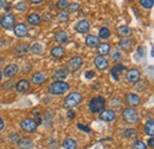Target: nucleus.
Returning a JSON list of instances; mask_svg holds the SVG:
<instances>
[{"mask_svg":"<svg viewBox=\"0 0 154 149\" xmlns=\"http://www.w3.org/2000/svg\"><path fill=\"white\" fill-rule=\"evenodd\" d=\"M69 90V84L65 82H54L49 85V93L52 95H62Z\"/></svg>","mask_w":154,"mask_h":149,"instance_id":"f257e3e1","label":"nucleus"},{"mask_svg":"<svg viewBox=\"0 0 154 149\" xmlns=\"http://www.w3.org/2000/svg\"><path fill=\"white\" fill-rule=\"evenodd\" d=\"M104 104H106V101L103 97L101 96H97V97H94L90 102H89V109L91 112H101V110H103L104 108Z\"/></svg>","mask_w":154,"mask_h":149,"instance_id":"f03ea898","label":"nucleus"},{"mask_svg":"<svg viewBox=\"0 0 154 149\" xmlns=\"http://www.w3.org/2000/svg\"><path fill=\"white\" fill-rule=\"evenodd\" d=\"M81 102H82V95L78 93H72L65 98V101H64V107L70 109V108H74V107L78 105Z\"/></svg>","mask_w":154,"mask_h":149,"instance_id":"7ed1b4c3","label":"nucleus"},{"mask_svg":"<svg viewBox=\"0 0 154 149\" xmlns=\"http://www.w3.org/2000/svg\"><path fill=\"white\" fill-rule=\"evenodd\" d=\"M122 117L127 123H135L139 120V115L133 108H127L122 114Z\"/></svg>","mask_w":154,"mask_h":149,"instance_id":"20e7f679","label":"nucleus"},{"mask_svg":"<svg viewBox=\"0 0 154 149\" xmlns=\"http://www.w3.org/2000/svg\"><path fill=\"white\" fill-rule=\"evenodd\" d=\"M14 23H16V19H14V17H13L12 14H5L4 17H1V19H0V25H1V27L6 29V30L13 27Z\"/></svg>","mask_w":154,"mask_h":149,"instance_id":"39448f33","label":"nucleus"},{"mask_svg":"<svg viewBox=\"0 0 154 149\" xmlns=\"http://www.w3.org/2000/svg\"><path fill=\"white\" fill-rule=\"evenodd\" d=\"M20 127L24 131H27V132H32V131L36 130L37 128V124L35 123V121L30 120V118H25L20 122Z\"/></svg>","mask_w":154,"mask_h":149,"instance_id":"423d86ee","label":"nucleus"},{"mask_svg":"<svg viewBox=\"0 0 154 149\" xmlns=\"http://www.w3.org/2000/svg\"><path fill=\"white\" fill-rule=\"evenodd\" d=\"M82 63H83L82 57H79V56L72 57V58L68 62V69H69L70 71H76V70L79 69V66L82 65Z\"/></svg>","mask_w":154,"mask_h":149,"instance_id":"0eeeda50","label":"nucleus"},{"mask_svg":"<svg viewBox=\"0 0 154 149\" xmlns=\"http://www.w3.org/2000/svg\"><path fill=\"white\" fill-rule=\"evenodd\" d=\"M100 118L104 122H112L115 120V112L113 110H104L100 114Z\"/></svg>","mask_w":154,"mask_h":149,"instance_id":"6e6552de","label":"nucleus"},{"mask_svg":"<svg viewBox=\"0 0 154 149\" xmlns=\"http://www.w3.org/2000/svg\"><path fill=\"white\" fill-rule=\"evenodd\" d=\"M127 79L129 83H136L140 79V71L136 69H131L127 72Z\"/></svg>","mask_w":154,"mask_h":149,"instance_id":"1a4fd4ad","label":"nucleus"},{"mask_svg":"<svg viewBox=\"0 0 154 149\" xmlns=\"http://www.w3.org/2000/svg\"><path fill=\"white\" fill-rule=\"evenodd\" d=\"M17 72H18V66H17L16 64H10V65H7V66L4 69L2 74H4L5 77H12V76H14Z\"/></svg>","mask_w":154,"mask_h":149,"instance_id":"9d476101","label":"nucleus"},{"mask_svg":"<svg viewBox=\"0 0 154 149\" xmlns=\"http://www.w3.org/2000/svg\"><path fill=\"white\" fill-rule=\"evenodd\" d=\"M94 62H95V65H96V68L98 70H106L108 68V62H107V59L104 57L97 56Z\"/></svg>","mask_w":154,"mask_h":149,"instance_id":"9b49d317","label":"nucleus"},{"mask_svg":"<svg viewBox=\"0 0 154 149\" xmlns=\"http://www.w3.org/2000/svg\"><path fill=\"white\" fill-rule=\"evenodd\" d=\"M27 31L29 30H27V26L25 24H18L14 27V35L17 37H24V36H26L27 35Z\"/></svg>","mask_w":154,"mask_h":149,"instance_id":"f8f14e48","label":"nucleus"},{"mask_svg":"<svg viewBox=\"0 0 154 149\" xmlns=\"http://www.w3.org/2000/svg\"><path fill=\"white\" fill-rule=\"evenodd\" d=\"M68 74H69V72H68L66 69H58V70H56V72L54 74L52 78H54V79H57L56 82H62V79H65V78H66Z\"/></svg>","mask_w":154,"mask_h":149,"instance_id":"ddd939ff","label":"nucleus"},{"mask_svg":"<svg viewBox=\"0 0 154 149\" xmlns=\"http://www.w3.org/2000/svg\"><path fill=\"white\" fill-rule=\"evenodd\" d=\"M89 23L87 20H79L76 24V31L77 32H81V33H84V32H88L89 30Z\"/></svg>","mask_w":154,"mask_h":149,"instance_id":"4468645a","label":"nucleus"},{"mask_svg":"<svg viewBox=\"0 0 154 149\" xmlns=\"http://www.w3.org/2000/svg\"><path fill=\"white\" fill-rule=\"evenodd\" d=\"M85 44L89 46V47H94L97 46L100 44V38L96 36H93V35H89L88 37L85 38Z\"/></svg>","mask_w":154,"mask_h":149,"instance_id":"2eb2a0df","label":"nucleus"},{"mask_svg":"<svg viewBox=\"0 0 154 149\" xmlns=\"http://www.w3.org/2000/svg\"><path fill=\"white\" fill-rule=\"evenodd\" d=\"M16 88H17V90H18L19 93L26 91V90L30 88V83H29V81H27V79H21V81H19V82L17 83Z\"/></svg>","mask_w":154,"mask_h":149,"instance_id":"dca6fc26","label":"nucleus"},{"mask_svg":"<svg viewBox=\"0 0 154 149\" xmlns=\"http://www.w3.org/2000/svg\"><path fill=\"white\" fill-rule=\"evenodd\" d=\"M45 79H46V77H45V74H43V72H36L32 76V82H33V84H37V85L44 83Z\"/></svg>","mask_w":154,"mask_h":149,"instance_id":"f3484780","label":"nucleus"},{"mask_svg":"<svg viewBox=\"0 0 154 149\" xmlns=\"http://www.w3.org/2000/svg\"><path fill=\"white\" fill-rule=\"evenodd\" d=\"M18 144H19V147L21 149H32L33 146H35L33 142L31 140H29V138H21V140H19Z\"/></svg>","mask_w":154,"mask_h":149,"instance_id":"a211bd4d","label":"nucleus"},{"mask_svg":"<svg viewBox=\"0 0 154 149\" xmlns=\"http://www.w3.org/2000/svg\"><path fill=\"white\" fill-rule=\"evenodd\" d=\"M55 40L59 43V44H63V43H66L68 41V35L66 32L64 31H58L57 33L55 35Z\"/></svg>","mask_w":154,"mask_h":149,"instance_id":"6ab92c4d","label":"nucleus"},{"mask_svg":"<svg viewBox=\"0 0 154 149\" xmlns=\"http://www.w3.org/2000/svg\"><path fill=\"white\" fill-rule=\"evenodd\" d=\"M123 70H126V68H125L123 65H120V64L115 65V66L112 69V76H113V78H114L115 81H119V74H121Z\"/></svg>","mask_w":154,"mask_h":149,"instance_id":"aec40b11","label":"nucleus"},{"mask_svg":"<svg viewBox=\"0 0 154 149\" xmlns=\"http://www.w3.org/2000/svg\"><path fill=\"white\" fill-rule=\"evenodd\" d=\"M110 51V46L108 44H98L97 45V52L100 56H104Z\"/></svg>","mask_w":154,"mask_h":149,"instance_id":"412c9836","label":"nucleus"},{"mask_svg":"<svg viewBox=\"0 0 154 149\" xmlns=\"http://www.w3.org/2000/svg\"><path fill=\"white\" fill-rule=\"evenodd\" d=\"M127 102L131 104V105H137L139 103H140V98H139V96L137 95H135V93H129V95H127Z\"/></svg>","mask_w":154,"mask_h":149,"instance_id":"4be33fe9","label":"nucleus"},{"mask_svg":"<svg viewBox=\"0 0 154 149\" xmlns=\"http://www.w3.org/2000/svg\"><path fill=\"white\" fill-rule=\"evenodd\" d=\"M64 53H65V51H64V49H63L62 46H56V47H54V49L51 50V55L54 57H56V58L63 57Z\"/></svg>","mask_w":154,"mask_h":149,"instance_id":"5701e85b","label":"nucleus"},{"mask_svg":"<svg viewBox=\"0 0 154 149\" xmlns=\"http://www.w3.org/2000/svg\"><path fill=\"white\" fill-rule=\"evenodd\" d=\"M145 131H146V134H148L149 136H153L154 135V121L153 120H149V121L146 123Z\"/></svg>","mask_w":154,"mask_h":149,"instance_id":"b1692460","label":"nucleus"},{"mask_svg":"<svg viewBox=\"0 0 154 149\" xmlns=\"http://www.w3.org/2000/svg\"><path fill=\"white\" fill-rule=\"evenodd\" d=\"M27 23H30L31 25H38L39 23H40V17H39L37 13H32V14L29 16Z\"/></svg>","mask_w":154,"mask_h":149,"instance_id":"393cba45","label":"nucleus"},{"mask_svg":"<svg viewBox=\"0 0 154 149\" xmlns=\"http://www.w3.org/2000/svg\"><path fill=\"white\" fill-rule=\"evenodd\" d=\"M76 146H77L76 141L72 140V138H68L63 143V147L65 149H76Z\"/></svg>","mask_w":154,"mask_h":149,"instance_id":"a878e982","label":"nucleus"},{"mask_svg":"<svg viewBox=\"0 0 154 149\" xmlns=\"http://www.w3.org/2000/svg\"><path fill=\"white\" fill-rule=\"evenodd\" d=\"M119 44H120L121 49H123V50H129V49L132 47V45H133V41L129 40V39H121Z\"/></svg>","mask_w":154,"mask_h":149,"instance_id":"bb28decb","label":"nucleus"},{"mask_svg":"<svg viewBox=\"0 0 154 149\" xmlns=\"http://www.w3.org/2000/svg\"><path fill=\"white\" fill-rule=\"evenodd\" d=\"M131 33H132V31H131L129 27H127V26H121V27H119V35H121V36H123V37H129Z\"/></svg>","mask_w":154,"mask_h":149,"instance_id":"cd10ccee","label":"nucleus"},{"mask_svg":"<svg viewBox=\"0 0 154 149\" xmlns=\"http://www.w3.org/2000/svg\"><path fill=\"white\" fill-rule=\"evenodd\" d=\"M30 51L35 55H40L43 52V46L40 44H33L31 47H30Z\"/></svg>","mask_w":154,"mask_h":149,"instance_id":"c85d7f7f","label":"nucleus"},{"mask_svg":"<svg viewBox=\"0 0 154 149\" xmlns=\"http://www.w3.org/2000/svg\"><path fill=\"white\" fill-rule=\"evenodd\" d=\"M109 37H110V31H109V29L102 27V29L100 30V38H102V39H108Z\"/></svg>","mask_w":154,"mask_h":149,"instance_id":"c756f323","label":"nucleus"},{"mask_svg":"<svg viewBox=\"0 0 154 149\" xmlns=\"http://www.w3.org/2000/svg\"><path fill=\"white\" fill-rule=\"evenodd\" d=\"M140 4H141V6L143 8H151V7H153L154 1L153 0H141Z\"/></svg>","mask_w":154,"mask_h":149,"instance_id":"7c9ffc66","label":"nucleus"},{"mask_svg":"<svg viewBox=\"0 0 154 149\" xmlns=\"http://www.w3.org/2000/svg\"><path fill=\"white\" fill-rule=\"evenodd\" d=\"M68 19H69V14H68L66 12L62 11L60 13H58V20H59V21H62V23H65Z\"/></svg>","mask_w":154,"mask_h":149,"instance_id":"2f4dec72","label":"nucleus"},{"mask_svg":"<svg viewBox=\"0 0 154 149\" xmlns=\"http://www.w3.org/2000/svg\"><path fill=\"white\" fill-rule=\"evenodd\" d=\"M57 7L60 10H65L66 7H69V1L66 0H59L57 2Z\"/></svg>","mask_w":154,"mask_h":149,"instance_id":"473e14b6","label":"nucleus"},{"mask_svg":"<svg viewBox=\"0 0 154 149\" xmlns=\"http://www.w3.org/2000/svg\"><path fill=\"white\" fill-rule=\"evenodd\" d=\"M26 51H27V46L24 45V44H23V45H19V46L16 49V53H17V55H23V53H25Z\"/></svg>","mask_w":154,"mask_h":149,"instance_id":"72a5a7b5","label":"nucleus"},{"mask_svg":"<svg viewBox=\"0 0 154 149\" xmlns=\"http://www.w3.org/2000/svg\"><path fill=\"white\" fill-rule=\"evenodd\" d=\"M134 149H147V146H146L142 141L136 140L134 142Z\"/></svg>","mask_w":154,"mask_h":149,"instance_id":"f704fd0d","label":"nucleus"},{"mask_svg":"<svg viewBox=\"0 0 154 149\" xmlns=\"http://www.w3.org/2000/svg\"><path fill=\"white\" fill-rule=\"evenodd\" d=\"M26 8H27V5L24 1H20L16 5V10H18V11H25Z\"/></svg>","mask_w":154,"mask_h":149,"instance_id":"c9c22d12","label":"nucleus"},{"mask_svg":"<svg viewBox=\"0 0 154 149\" xmlns=\"http://www.w3.org/2000/svg\"><path fill=\"white\" fill-rule=\"evenodd\" d=\"M125 136H126V137H133V136H136V130H133V129L126 130L125 131Z\"/></svg>","mask_w":154,"mask_h":149,"instance_id":"e433bc0d","label":"nucleus"},{"mask_svg":"<svg viewBox=\"0 0 154 149\" xmlns=\"http://www.w3.org/2000/svg\"><path fill=\"white\" fill-rule=\"evenodd\" d=\"M69 8H70L71 11H77V10L79 8V4H77V2H72V4H69Z\"/></svg>","mask_w":154,"mask_h":149,"instance_id":"4c0bfd02","label":"nucleus"},{"mask_svg":"<svg viewBox=\"0 0 154 149\" xmlns=\"http://www.w3.org/2000/svg\"><path fill=\"white\" fill-rule=\"evenodd\" d=\"M77 127H78V129H81V130H84L85 132H90V128H88L87 126H84V124H81V123H78L77 124Z\"/></svg>","mask_w":154,"mask_h":149,"instance_id":"58836bf2","label":"nucleus"},{"mask_svg":"<svg viewBox=\"0 0 154 149\" xmlns=\"http://www.w3.org/2000/svg\"><path fill=\"white\" fill-rule=\"evenodd\" d=\"M113 59H114L115 62L121 59V53H120V51H115V52L113 53Z\"/></svg>","mask_w":154,"mask_h":149,"instance_id":"ea45409f","label":"nucleus"},{"mask_svg":"<svg viewBox=\"0 0 154 149\" xmlns=\"http://www.w3.org/2000/svg\"><path fill=\"white\" fill-rule=\"evenodd\" d=\"M11 140H12L13 143H14V142H19V135H18V134H16V135H11Z\"/></svg>","mask_w":154,"mask_h":149,"instance_id":"a19ab883","label":"nucleus"},{"mask_svg":"<svg viewBox=\"0 0 154 149\" xmlns=\"http://www.w3.org/2000/svg\"><path fill=\"white\" fill-rule=\"evenodd\" d=\"M85 77H87V78H91V77H94V72H93V71H88V72L85 74Z\"/></svg>","mask_w":154,"mask_h":149,"instance_id":"79ce46f5","label":"nucleus"},{"mask_svg":"<svg viewBox=\"0 0 154 149\" xmlns=\"http://www.w3.org/2000/svg\"><path fill=\"white\" fill-rule=\"evenodd\" d=\"M74 116H75V112L71 111V110H69V112H68V117H69V118H74Z\"/></svg>","mask_w":154,"mask_h":149,"instance_id":"37998d69","label":"nucleus"},{"mask_svg":"<svg viewBox=\"0 0 154 149\" xmlns=\"http://www.w3.org/2000/svg\"><path fill=\"white\" fill-rule=\"evenodd\" d=\"M153 144H154V140H153V137H151L149 141H148V146H149V147H153Z\"/></svg>","mask_w":154,"mask_h":149,"instance_id":"c03bdc74","label":"nucleus"},{"mask_svg":"<svg viewBox=\"0 0 154 149\" xmlns=\"http://www.w3.org/2000/svg\"><path fill=\"white\" fill-rule=\"evenodd\" d=\"M4 129V122H2V120L0 118V130H2Z\"/></svg>","mask_w":154,"mask_h":149,"instance_id":"a18cd8bd","label":"nucleus"},{"mask_svg":"<svg viewBox=\"0 0 154 149\" xmlns=\"http://www.w3.org/2000/svg\"><path fill=\"white\" fill-rule=\"evenodd\" d=\"M40 122H42V118H40V117H37V118H36V122H35V123H36V124H39Z\"/></svg>","mask_w":154,"mask_h":149,"instance_id":"49530a36","label":"nucleus"},{"mask_svg":"<svg viewBox=\"0 0 154 149\" xmlns=\"http://www.w3.org/2000/svg\"><path fill=\"white\" fill-rule=\"evenodd\" d=\"M4 4H6V2H5V1H4V0H0V6H2V5H4Z\"/></svg>","mask_w":154,"mask_h":149,"instance_id":"de8ad7c7","label":"nucleus"},{"mask_svg":"<svg viewBox=\"0 0 154 149\" xmlns=\"http://www.w3.org/2000/svg\"><path fill=\"white\" fill-rule=\"evenodd\" d=\"M0 79H1V72H0Z\"/></svg>","mask_w":154,"mask_h":149,"instance_id":"09e8293b","label":"nucleus"}]
</instances>
